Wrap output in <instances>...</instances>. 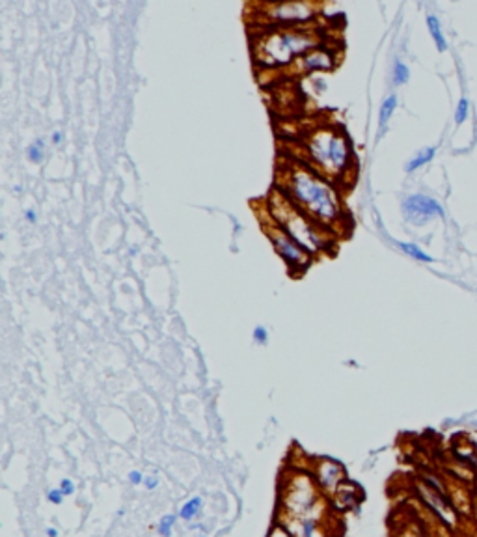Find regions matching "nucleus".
<instances>
[{
	"mask_svg": "<svg viewBox=\"0 0 477 537\" xmlns=\"http://www.w3.org/2000/svg\"><path fill=\"white\" fill-rule=\"evenodd\" d=\"M129 481L134 485H140L144 481V478H142V474L138 470H133V472H129Z\"/></svg>",
	"mask_w": 477,
	"mask_h": 537,
	"instance_id": "nucleus-22",
	"label": "nucleus"
},
{
	"mask_svg": "<svg viewBox=\"0 0 477 537\" xmlns=\"http://www.w3.org/2000/svg\"><path fill=\"white\" fill-rule=\"evenodd\" d=\"M48 502H53V504L56 505L62 504V502H64V493H62V489L48 491Z\"/></svg>",
	"mask_w": 477,
	"mask_h": 537,
	"instance_id": "nucleus-21",
	"label": "nucleus"
},
{
	"mask_svg": "<svg viewBox=\"0 0 477 537\" xmlns=\"http://www.w3.org/2000/svg\"><path fill=\"white\" fill-rule=\"evenodd\" d=\"M284 537H287V536H284Z\"/></svg>",
	"mask_w": 477,
	"mask_h": 537,
	"instance_id": "nucleus-28",
	"label": "nucleus"
},
{
	"mask_svg": "<svg viewBox=\"0 0 477 537\" xmlns=\"http://www.w3.org/2000/svg\"><path fill=\"white\" fill-rule=\"evenodd\" d=\"M200 507H202V498L200 496H194L187 502V504L183 505L181 511H179V517H181L183 521H190L194 517L198 515Z\"/></svg>",
	"mask_w": 477,
	"mask_h": 537,
	"instance_id": "nucleus-14",
	"label": "nucleus"
},
{
	"mask_svg": "<svg viewBox=\"0 0 477 537\" xmlns=\"http://www.w3.org/2000/svg\"><path fill=\"white\" fill-rule=\"evenodd\" d=\"M62 138H64V136H62V133H60V131L53 133V144H60V142H62Z\"/></svg>",
	"mask_w": 477,
	"mask_h": 537,
	"instance_id": "nucleus-25",
	"label": "nucleus"
},
{
	"mask_svg": "<svg viewBox=\"0 0 477 537\" xmlns=\"http://www.w3.org/2000/svg\"><path fill=\"white\" fill-rule=\"evenodd\" d=\"M157 485H159V479H157V478H148V479H145V487H148V489H155Z\"/></svg>",
	"mask_w": 477,
	"mask_h": 537,
	"instance_id": "nucleus-24",
	"label": "nucleus"
},
{
	"mask_svg": "<svg viewBox=\"0 0 477 537\" xmlns=\"http://www.w3.org/2000/svg\"><path fill=\"white\" fill-rule=\"evenodd\" d=\"M267 215L310 256L332 250L334 233L311 221L284 193L276 190L270 194L267 200Z\"/></svg>",
	"mask_w": 477,
	"mask_h": 537,
	"instance_id": "nucleus-3",
	"label": "nucleus"
},
{
	"mask_svg": "<svg viewBox=\"0 0 477 537\" xmlns=\"http://www.w3.org/2000/svg\"><path fill=\"white\" fill-rule=\"evenodd\" d=\"M278 188L293 204L330 233L345 230V209L338 190L321 174L301 162H285L278 170Z\"/></svg>",
	"mask_w": 477,
	"mask_h": 537,
	"instance_id": "nucleus-1",
	"label": "nucleus"
},
{
	"mask_svg": "<svg viewBox=\"0 0 477 537\" xmlns=\"http://www.w3.org/2000/svg\"><path fill=\"white\" fill-rule=\"evenodd\" d=\"M308 161L325 179H341L351 164V145L345 134L334 127H319L308 134L304 144Z\"/></svg>",
	"mask_w": 477,
	"mask_h": 537,
	"instance_id": "nucleus-4",
	"label": "nucleus"
},
{
	"mask_svg": "<svg viewBox=\"0 0 477 537\" xmlns=\"http://www.w3.org/2000/svg\"><path fill=\"white\" fill-rule=\"evenodd\" d=\"M468 114H470V103H468V99H464L462 97L461 101H459V105H457V110H455V122L459 125L464 124L468 119Z\"/></svg>",
	"mask_w": 477,
	"mask_h": 537,
	"instance_id": "nucleus-16",
	"label": "nucleus"
},
{
	"mask_svg": "<svg viewBox=\"0 0 477 537\" xmlns=\"http://www.w3.org/2000/svg\"><path fill=\"white\" fill-rule=\"evenodd\" d=\"M317 6L311 2H268L256 6V19L270 27H295L315 19Z\"/></svg>",
	"mask_w": 477,
	"mask_h": 537,
	"instance_id": "nucleus-5",
	"label": "nucleus"
},
{
	"mask_svg": "<svg viewBox=\"0 0 477 537\" xmlns=\"http://www.w3.org/2000/svg\"><path fill=\"white\" fill-rule=\"evenodd\" d=\"M321 45L315 30L295 27H270L254 39L252 54L265 67H287Z\"/></svg>",
	"mask_w": 477,
	"mask_h": 537,
	"instance_id": "nucleus-2",
	"label": "nucleus"
},
{
	"mask_svg": "<svg viewBox=\"0 0 477 537\" xmlns=\"http://www.w3.org/2000/svg\"><path fill=\"white\" fill-rule=\"evenodd\" d=\"M60 489H62L64 496H70V494L75 493V484H73V481H71L70 478H65V479H62V484H60Z\"/></svg>",
	"mask_w": 477,
	"mask_h": 537,
	"instance_id": "nucleus-20",
	"label": "nucleus"
},
{
	"mask_svg": "<svg viewBox=\"0 0 477 537\" xmlns=\"http://www.w3.org/2000/svg\"><path fill=\"white\" fill-rule=\"evenodd\" d=\"M472 517H473V524L477 526V491L472 498Z\"/></svg>",
	"mask_w": 477,
	"mask_h": 537,
	"instance_id": "nucleus-23",
	"label": "nucleus"
},
{
	"mask_svg": "<svg viewBox=\"0 0 477 537\" xmlns=\"http://www.w3.org/2000/svg\"><path fill=\"white\" fill-rule=\"evenodd\" d=\"M334 65H336V56L327 48L319 47L302 56L301 60H296L295 73L304 75V73H313V71H328L334 70Z\"/></svg>",
	"mask_w": 477,
	"mask_h": 537,
	"instance_id": "nucleus-8",
	"label": "nucleus"
},
{
	"mask_svg": "<svg viewBox=\"0 0 477 537\" xmlns=\"http://www.w3.org/2000/svg\"><path fill=\"white\" fill-rule=\"evenodd\" d=\"M319 479H321L322 484L327 485V487L334 489L336 484L341 479V472H339V468L336 467L334 462H325V465H322L321 474H319Z\"/></svg>",
	"mask_w": 477,
	"mask_h": 537,
	"instance_id": "nucleus-11",
	"label": "nucleus"
},
{
	"mask_svg": "<svg viewBox=\"0 0 477 537\" xmlns=\"http://www.w3.org/2000/svg\"><path fill=\"white\" fill-rule=\"evenodd\" d=\"M41 144H44V142H41V140H38L36 144L28 148V159H30L32 162H41V159H44V150H41Z\"/></svg>",
	"mask_w": 477,
	"mask_h": 537,
	"instance_id": "nucleus-18",
	"label": "nucleus"
},
{
	"mask_svg": "<svg viewBox=\"0 0 477 537\" xmlns=\"http://www.w3.org/2000/svg\"><path fill=\"white\" fill-rule=\"evenodd\" d=\"M267 339H268V334L265 328L263 327L254 328V342H256V344H265Z\"/></svg>",
	"mask_w": 477,
	"mask_h": 537,
	"instance_id": "nucleus-19",
	"label": "nucleus"
},
{
	"mask_svg": "<svg viewBox=\"0 0 477 537\" xmlns=\"http://www.w3.org/2000/svg\"><path fill=\"white\" fill-rule=\"evenodd\" d=\"M174 522H176V515L162 517L161 524H159V533H161L162 537H172Z\"/></svg>",
	"mask_w": 477,
	"mask_h": 537,
	"instance_id": "nucleus-17",
	"label": "nucleus"
},
{
	"mask_svg": "<svg viewBox=\"0 0 477 537\" xmlns=\"http://www.w3.org/2000/svg\"><path fill=\"white\" fill-rule=\"evenodd\" d=\"M403 211H405V216H407L408 221L416 222L418 226L424 224L425 221H431V219L444 215L442 205H440L436 200L429 198V196H424V194L408 196V198L403 202Z\"/></svg>",
	"mask_w": 477,
	"mask_h": 537,
	"instance_id": "nucleus-7",
	"label": "nucleus"
},
{
	"mask_svg": "<svg viewBox=\"0 0 477 537\" xmlns=\"http://www.w3.org/2000/svg\"><path fill=\"white\" fill-rule=\"evenodd\" d=\"M399 247H401L403 252L408 254L410 258L418 259V261H425V264H431V261H433V258H431L429 254H425L424 250L419 247H416L414 242H399Z\"/></svg>",
	"mask_w": 477,
	"mask_h": 537,
	"instance_id": "nucleus-13",
	"label": "nucleus"
},
{
	"mask_svg": "<svg viewBox=\"0 0 477 537\" xmlns=\"http://www.w3.org/2000/svg\"><path fill=\"white\" fill-rule=\"evenodd\" d=\"M408 77H410V71H408L407 64H403L401 60H396V64H393V82L397 86H401L408 81Z\"/></svg>",
	"mask_w": 477,
	"mask_h": 537,
	"instance_id": "nucleus-15",
	"label": "nucleus"
},
{
	"mask_svg": "<svg viewBox=\"0 0 477 537\" xmlns=\"http://www.w3.org/2000/svg\"><path fill=\"white\" fill-rule=\"evenodd\" d=\"M427 27H429L431 38H433L436 48H438V53H444L445 48H447V41H445L444 38V32H442V25H440L438 17H434V15L427 17Z\"/></svg>",
	"mask_w": 477,
	"mask_h": 537,
	"instance_id": "nucleus-9",
	"label": "nucleus"
},
{
	"mask_svg": "<svg viewBox=\"0 0 477 537\" xmlns=\"http://www.w3.org/2000/svg\"><path fill=\"white\" fill-rule=\"evenodd\" d=\"M263 222V230L268 235L270 242L276 248V252L280 254V258L284 259L287 267H289L291 273H302L306 268L310 267L311 264V256L306 250H302L299 245H296L293 239H291L287 233H285L282 228H280L276 222L268 216V221H261Z\"/></svg>",
	"mask_w": 477,
	"mask_h": 537,
	"instance_id": "nucleus-6",
	"label": "nucleus"
},
{
	"mask_svg": "<svg viewBox=\"0 0 477 537\" xmlns=\"http://www.w3.org/2000/svg\"><path fill=\"white\" fill-rule=\"evenodd\" d=\"M47 536L48 537H58V530H54V528H48Z\"/></svg>",
	"mask_w": 477,
	"mask_h": 537,
	"instance_id": "nucleus-27",
	"label": "nucleus"
},
{
	"mask_svg": "<svg viewBox=\"0 0 477 537\" xmlns=\"http://www.w3.org/2000/svg\"><path fill=\"white\" fill-rule=\"evenodd\" d=\"M396 107H397V96L391 93V96H388L386 99H384V103L381 105V112H379V127H381V133H384V129H386L388 122H390L391 114H393Z\"/></svg>",
	"mask_w": 477,
	"mask_h": 537,
	"instance_id": "nucleus-10",
	"label": "nucleus"
},
{
	"mask_svg": "<svg viewBox=\"0 0 477 537\" xmlns=\"http://www.w3.org/2000/svg\"><path fill=\"white\" fill-rule=\"evenodd\" d=\"M434 153H436V150H434V148H425V150H422L418 155L414 157L412 161H408V164L405 167V170H407V172H414V170H418V168H422L424 164H427V162L433 161Z\"/></svg>",
	"mask_w": 477,
	"mask_h": 537,
	"instance_id": "nucleus-12",
	"label": "nucleus"
},
{
	"mask_svg": "<svg viewBox=\"0 0 477 537\" xmlns=\"http://www.w3.org/2000/svg\"><path fill=\"white\" fill-rule=\"evenodd\" d=\"M27 219L30 222H36V219H38V216H36V213H34V211L30 209V211H27Z\"/></svg>",
	"mask_w": 477,
	"mask_h": 537,
	"instance_id": "nucleus-26",
	"label": "nucleus"
}]
</instances>
